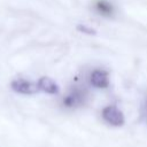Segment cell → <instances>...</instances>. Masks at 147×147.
<instances>
[{"instance_id":"1","label":"cell","mask_w":147,"mask_h":147,"mask_svg":"<svg viewBox=\"0 0 147 147\" xmlns=\"http://www.w3.org/2000/svg\"><path fill=\"white\" fill-rule=\"evenodd\" d=\"M87 100V92L86 90L79 86H75L72 87L67 95H64L63 98V105L67 108H75V107H79L83 106Z\"/></svg>"},{"instance_id":"2","label":"cell","mask_w":147,"mask_h":147,"mask_svg":"<svg viewBox=\"0 0 147 147\" xmlns=\"http://www.w3.org/2000/svg\"><path fill=\"white\" fill-rule=\"evenodd\" d=\"M10 87L14 92H16L18 94H24V95H32V94H36L37 92H39L37 83H32L24 78H16V79L11 80Z\"/></svg>"},{"instance_id":"3","label":"cell","mask_w":147,"mask_h":147,"mask_svg":"<svg viewBox=\"0 0 147 147\" xmlns=\"http://www.w3.org/2000/svg\"><path fill=\"white\" fill-rule=\"evenodd\" d=\"M102 118L113 126H122L124 124V115L116 106H107L102 109Z\"/></svg>"},{"instance_id":"4","label":"cell","mask_w":147,"mask_h":147,"mask_svg":"<svg viewBox=\"0 0 147 147\" xmlns=\"http://www.w3.org/2000/svg\"><path fill=\"white\" fill-rule=\"evenodd\" d=\"M91 84L96 88H106L109 85V75L106 70L95 69L90 76Z\"/></svg>"},{"instance_id":"5","label":"cell","mask_w":147,"mask_h":147,"mask_svg":"<svg viewBox=\"0 0 147 147\" xmlns=\"http://www.w3.org/2000/svg\"><path fill=\"white\" fill-rule=\"evenodd\" d=\"M37 85H38L39 91H42L47 94H57L59 93L57 84L48 77H40L37 82Z\"/></svg>"},{"instance_id":"6","label":"cell","mask_w":147,"mask_h":147,"mask_svg":"<svg viewBox=\"0 0 147 147\" xmlns=\"http://www.w3.org/2000/svg\"><path fill=\"white\" fill-rule=\"evenodd\" d=\"M94 8L100 15L106 17H110L114 14V6L107 0H96L94 2Z\"/></svg>"},{"instance_id":"7","label":"cell","mask_w":147,"mask_h":147,"mask_svg":"<svg viewBox=\"0 0 147 147\" xmlns=\"http://www.w3.org/2000/svg\"><path fill=\"white\" fill-rule=\"evenodd\" d=\"M78 29H80V30H84V31H87V33H94V31H93V30L86 29L85 26H78Z\"/></svg>"}]
</instances>
